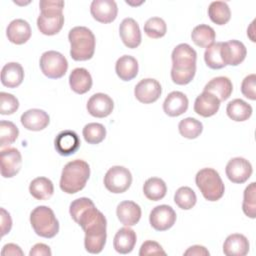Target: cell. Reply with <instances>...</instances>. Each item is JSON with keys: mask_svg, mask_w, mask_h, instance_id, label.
Listing matches in <instances>:
<instances>
[{"mask_svg": "<svg viewBox=\"0 0 256 256\" xmlns=\"http://www.w3.org/2000/svg\"><path fill=\"white\" fill-rule=\"evenodd\" d=\"M0 211H1V235L5 236L11 230L12 219L10 214L4 208H1Z\"/></svg>", "mask_w": 256, "mask_h": 256, "instance_id": "c3c4849f", "label": "cell"}, {"mask_svg": "<svg viewBox=\"0 0 256 256\" xmlns=\"http://www.w3.org/2000/svg\"><path fill=\"white\" fill-rule=\"evenodd\" d=\"M141 208L133 201H122L116 208V215L118 220L125 226L136 225L141 218Z\"/></svg>", "mask_w": 256, "mask_h": 256, "instance_id": "603a6c76", "label": "cell"}, {"mask_svg": "<svg viewBox=\"0 0 256 256\" xmlns=\"http://www.w3.org/2000/svg\"><path fill=\"white\" fill-rule=\"evenodd\" d=\"M69 213L72 219L84 229L88 224L93 222L101 213L93 201L86 197L75 199L71 202L69 207Z\"/></svg>", "mask_w": 256, "mask_h": 256, "instance_id": "52a82bcc", "label": "cell"}, {"mask_svg": "<svg viewBox=\"0 0 256 256\" xmlns=\"http://www.w3.org/2000/svg\"><path fill=\"white\" fill-rule=\"evenodd\" d=\"M21 124L30 131H40L45 129L50 122L47 112L41 109L33 108L25 111L20 118Z\"/></svg>", "mask_w": 256, "mask_h": 256, "instance_id": "d6986e66", "label": "cell"}, {"mask_svg": "<svg viewBox=\"0 0 256 256\" xmlns=\"http://www.w3.org/2000/svg\"><path fill=\"white\" fill-rule=\"evenodd\" d=\"M255 20H253L252 21V23H251V25H250V27L247 29V35L249 36V38L251 39V41L252 42H255L256 40H255V37H254V24H255Z\"/></svg>", "mask_w": 256, "mask_h": 256, "instance_id": "f5cc1de1", "label": "cell"}, {"mask_svg": "<svg viewBox=\"0 0 256 256\" xmlns=\"http://www.w3.org/2000/svg\"><path fill=\"white\" fill-rule=\"evenodd\" d=\"M167 192L166 183L158 177L148 178L143 185V193L145 197L151 201H159L163 199Z\"/></svg>", "mask_w": 256, "mask_h": 256, "instance_id": "d6a6232c", "label": "cell"}, {"mask_svg": "<svg viewBox=\"0 0 256 256\" xmlns=\"http://www.w3.org/2000/svg\"><path fill=\"white\" fill-rule=\"evenodd\" d=\"M30 194L37 200H47L54 193V186L47 177H37L29 185Z\"/></svg>", "mask_w": 256, "mask_h": 256, "instance_id": "1f68e13d", "label": "cell"}, {"mask_svg": "<svg viewBox=\"0 0 256 256\" xmlns=\"http://www.w3.org/2000/svg\"><path fill=\"white\" fill-rule=\"evenodd\" d=\"M189 101L187 96L180 91H173L167 95L163 103L165 114L170 117H177L185 113L188 109Z\"/></svg>", "mask_w": 256, "mask_h": 256, "instance_id": "ffe728a7", "label": "cell"}, {"mask_svg": "<svg viewBox=\"0 0 256 256\" xmlns=\"http://www.w3.org/2000/svg\"><path fill=\"white\" fill-rule=\"evenodd\" d=\"M70 56L75 61H86L93 57L95 52V36L84 26H76L69 31Z\"/></svg>", "mask_w": 256, "mask_h": 256, "instance_id": "7a4b0ae2", "label": "cell"}, {"mask_svg": "<svg viewBox=\"0 0 256 256\" xmlns=\"http://www.w3.org/2000/svg\"><path fill=\"white\" fill-rule=\"evenodd\" d=\"M242 210L246 216L254 219L256 217V184L250 183L244 190Z\"/></svg>", "mask_w": 256, "mask_h": 256, "instance_id": "ab89813d", "label": "cell"}, {"mask_svg": "<svg viewBox=\"0 0 256 256\" xmlns=\"http://www.w3.org/2000/svg\"><path fill=\"white\" fill-rule=\"evenodd\" d=\"M106 227L107 220L101 212L93 222L83 229L85 232L84 247L87 252L91 254H98L103 250L107 238Z\"/></svg>", "mask_w": 256, "mask_h": 256, "instance_id": "5b68a950", "label": "cell"}, {"mask_svg": "<svg viewBox=\"0 0 256 256\" xmlns=\"http://www.w3.org/2000/svg\"><path fill=\"white\" fill-rule=\"evenodd\" d=\"M178 130L183 137L187 139H195L202 133L203 124L195 118L187 117L179 122Z\"/></svg>", "mask_w": 256, "mask_h": 256, "instance_id": "d590c367", "label": "cell"}, {"mask_svg": "<svg viewBox=\"0 0 256 256\" xmlns=\"http://www.w3.org/2000/svg\"><path fill=\"white\" fill-rule=\"evenodd\" d=\"M145 34L153 39L163 37L167 32V25L165 21L160 17L149 18L144 24Z\"/></svg>", "mask_w": 256, "mask_h": 256, "instance_id": "60d3db41", "label": "cell"}, {"mask_svg": "<svg viewBox=\"0 0 256 256\" xmlns=\"http://www.w3.org/2000/svg\"><path fill=\"white\" fill-rule=\"evenodd\" d=\"M92 77L85 68H75L69 75L70 88L77 94H85L92 87Z\"/></svg>", "mask_w": 256, "mask_h": 256, "instance_id": "4316f807", "label": "cell"}, {"mask_svg": "<svg viewBox=\"0 0 256 256\" xmlns=\"http://www.w3.org/2000/svg\"><path fill=\"white\" fill-rule=\"evenodd\" d=\"M119 35L123 44L131 49L141 44V31L138 23L133 18H125L119 26Z\"/></svg>", "mask_w": 256, "mask_h": 256, "instance_id": "e0dca14e", "label": "cell"}, {"mask_svg": "<svg viewBox=\"0 0 256 256\" xmlns=\"http://www.w3.org/2000/svg\"><path fill=\"white\" fill-rule=\"evenodd\" d=\"M19 130L17 126L11 122L2 120L0 122V146H6L14 143L18 138Z\"/></svg>", "mask_w": 256, "mask_h": 256, "instance_id": "b9f144b4", "label": "cell"}, {"mask_svg": "<svg viewBox=\"0 0 256 256\" xmlns=\"http://www.w3.org/2000/svg\"><path fill=\"white\" fill-rule=\"evenodd\" d=\"M196 201L197 197L195 192L187 186L178 188L174 194V202L179 208L183 210H189L193 208L196 204Z\"/></svg>", "mask_w": 256, "mask_h": 256, "instance_id": "74e56055", "label": "cell"}, {"mask_svg": "<svg viewBox=\"0 0 256 256\" xmlns=\"http://www.w3.org/2000/svg\"><path fill=\"white\" fill-rule=\"evenodd\" d=\"M64 5V1L42 0L39 2V7L42 14H62Z\"/></svg>", "mask_w": 256, "mask_h": 256, "instance_id": "bcb514c9", "label": "cell"}, {"mask_svg": "<svg viewBox=\"0 0 256 256\" xmlns=\"http://www.w3.org/2000/svg\"><path fill=\"white\" fill-rule=\"evenodd\" d=\"M216 33L214 29L206 24H200L193 28L191 32L192 41L199 47L207 48L214 43Z\"/></svg>", "mask_w": 256, "mask_h": 256, "instance_id": "836d02e7", "label": "cell"}, {"mask_svg": "<svg viewBox=\"0 0 256 256\" xmlns=\"http://www.w3.org/2000/svg\"><path fill=\"white\" fill-rule=\"evenodd\" d=\"M195 73H196V69L179 71L171 68V79L177 85H186L193 80Z\"/></svg>", "mask_w": 256, "mask_h": 256, "instance_id": "7dc6e473", "label": "cell"}, {"mask_svg": "<svg viewBox=\"0 0 256 256\" xmlns=\"http://www.w3.org/2000/svg\"><path fill=\"white\" fill-rule=\"evenodd\" d=\"M82 134L88 144H99L106 137V129L101 123H88L84 126Z\"/></svg>", "mask_w": 256, "mask_h": 256, "instance_id": "8d00e7d4", "label": "cell"}, {"mask_svg": "<svg viewBox=\"0 0 256 256\" xmlns=\"http://www.w3.org/2000/svg\"><path fill=\"white\" fill-rule=\"evenodd\" d=\"M221 55L226 66H237L244 61L247 49L241 41L229 40L221 43Z\"/></svg>", "mask_w": 256, "mask_h": 256, "instance_id": "5bb4252c", "label": "cell"}, {"mask_svg": "<svg viewBox=\"0 0 256 256\" xmlns=\"http://www.w3.org/2000/svg\"><path fill=\"white\" fill-rule=\"evenodd\" d=\"M227 178L236 184L245 183L252 175L251 163L243 157H235L228 161L225 168Z\"/></svg>", "mask_w": 256, "mask_h": 256, "instance_id": "30bf717a", "label": "cell"}, {"mask_svg": "<svg viewBox=\"0 0 256 256\" xmlns=\"http://www.w3.org/2000/svg\"><path fill=\"white\" fill-rule=\"evenodd\" d=\"M8 40L16 45L26 43L31 37V27L26 20L15 19L9 23L6 29Z\"/></svg>", "mask_w": 256, "mask_h": 256, "instance_id": "7402d4cb", "label": "cell"}, {"mask_svg": "<svg viewBox=\"0 0 256 256\" xmlns=\"http://www.w3.org/2000/svg\"><path fill=\"white\" fill-rule=\"evenodd\" d=\"M253 109L250 104L242 99H234L227 104L226 113L230 119L236 122L248 120L252 115Z\"/></svg>", "mask_w": 256, "mask_h": 256, "instance_id": "4dcf8cb0", "label": "cell"}, {"mask_svg": "<svg viewBox=\"0 0 256 256\" xmlns=\"http://www.w3.org/2000/svg\"><path fill=\"white\" fill-rule=\"evenodd\" d=\"M115 72L121 80L130 81L138 74V62L133 56L123 55L116 61Z\"/></svg>", "mask_w": 256, "mask_h": 256, "instance_id": "f546056e", "label": "cell"}, {"mask_svg": "<svg viewBox=\"0 0 256 256\" xmlns=\"http://www.w3.org/2000/svg\"><path fill=\"white\" fill-rule=\"evenodd\" d=\"M210 20L217 25H225L231 18V11L224 1H213L208 7Z\"/></svg>", "mask_w": 256, "mask_h": 256, "instance_id": "e575fe53", "label": "cell"}, {"mask_svg": "<svg viewBox=\"0 0 256 256\" xmlns=\"http://www.w3.org/2000/svg\"><path fill=\"white\" fill-rule=\"evenodd\" d=\"M162 93L160 83L153 78H145L139 81L134 88L136 99L144 104H150L157 101Z\"/></svg>", "mask_w": 256, "mask_h": 256, "instance_id": "7c38bea8", "label": "cell"}, {"mask_svg": "<svg viewBox=\"0 0 256 256\" xmlns=\"http://www.w3.org/2000/svg\"><path fill=\"white\" fill-rule=\"evenodd\" d=\"M203 91L210 92L214 94L219 100H227L233 91V85L231 80L225 76H218L211 79L204 87Z\"/></svg>", "mask_w": 256, "mask_h": 256, "instance_id": "f1b7e54d", "label": "cell"}, {"mask_svg": "<svg viewBox=\"0 0 256 256\" xmlns=\"http://www.w3.org/2000/svg\"><path fill=\"white\" fill-rule=\"evenodd\" d=\"M19 108L18 99L7 92H0V113L2 115H11Z\"/></svg>", "mask_w": 256, "mask_h": 256, "instance_id": "7bdbcfd3", "label": "cell"}, {"mask_svg": "<svg viewBox=\"0 0 256 256\" xmlns=\"http://www.w3.org/2000/svg\"><path fill=\"white\" fill-rule=\"evenodd\" d=\"M132 184L131 172L123 166H113L104 176V186L112 193L119 194L129 189Z\"/></svg>", "mask_w": 256, "mask_h": 256, "instance_id": "ba28073f", "label": "cell"}, {"mask_svg": "<svg viewBox=\"0 0 256 256\" xmlns=\"http://www.w3.org/2000/svg\"><path fill=\"white\" fill-rule=\"evenodd\" d=\"M30 223L34 232L43 238H53L59 232V222L48 206L34 208L30 214Z\"/></svg>", "mask_w": 256, "mask_h": 256, "instance_id": "277c9868", "label": "cell"}, {"mask_svg": "<svg viewBox=\"0 0 256 256\" xmlns=\"http://www.w3.org/2000/svg\"><path fill=\"white\" fill-rule=\"evenodd\" d=\"M241 92L242 94L250 99L256 100V75L250 74L246 76L241 83Z\"/></svg>", "mask_w": 256, "mask_h": 256, "instance_id": "ee69618b", "label": "cell"}, {"mask_svg": "<svg viewBox=\"0 0 256 256\" xmlns=\"http://www.w3.org/2000/svg\"><path fill=\"white\" fill-rule=\"evenodd\" d=\"M88 113L96 118H104L109 116L114 108L112 98L104 93L93 94L86 105Z\"/></svg>", "mask_w": 256, "mask_h": 256, "instance_id": "2e32d148", "label": "cell"}, {"mask_svg": "<svg viewBox=\"0 0 256 256\" xmlns=\"http://www.w3.org/2000/svg\"><path fill=\"white\" fill-rule=\"evenodd\" d=\"M248 239L239 233L229 235L223 244V253L227 256H245L249 252Z\"/></svg>", "mask_w": 256, "mask_h": 256, "instance_id": "cb8c5ba5", "label": "cell"}, {"mask_svg": "<svg viewBox=\"0 0 256 256\" xmlns=\"http://www.w3.org/2000/svg\"><path fill=\"white\" fill-rule=\"evenodd\" d=\"M221 43L222 42H216L211 44L204 52L205 63L211 69H221L226 66L221 55Z\"/></svg>", "mask_w": 256, "mask_h": 256, "instance_id": "f35d334b", "label": "cell"}, {"mask_svg": "<svg viewBox=\"0 0 256 256\" xmlns=\"http://www.w3.org/2000/svg\"><path fill=\"white\" fill-rule=\"evenodd\" d=\"M90 176L89 164L81 159L68 162L61 173L60 188L67 194H75L82 190Z\"/></svg>", "mask_w": 256, "mask_h": 256, "instance_id": "6da1fadb", "label": "cell"}, {"mask_svg": "<svg viewBox=\"0 0 256 256\" xmlns=\"http://www.w3.org/2000/svg\"><path fill=\"white\" fill-rule=\"evenodd\" d=\"M29 255L30 256H51L52 252L48 245L43 243H37L31 248Z\"/></svg>", "mask_w": 256, "mask_h": 256, "instance_id": "681fc988", "label": "cell"}, {"mask_svg": "<svg viewBox=\"0 0 256 256\" xmlns=\"http://www.w3.org/2000/svg\"><path fill=\"white\" fill-rule=\"evenodd\" d=\"M56 151L62 156L74 154L80 147V139L76 132L72 130L61 131L54 140Z\"/></svg>", "mask_w": 256, "mask_h": 256, "instance_id": "ac0fdd59", "label": "cell"}, {"mask_svg": "<svg viewBox=\"0 0 256 256\" xmlns=\"http://www.w3.org/2000/svg\"><path fill=\"white\" fill-rule=\"evenodd\" d=\"M1 255H3V256H6V255L7 256L8 255H12V256L19 255V256H22V255H24V253H23V251L21 250V248L18 245L14 244V243H8V244L3 246V249L1 251Z\"/></svg>", "mask_w": 256, "mask_h": 256, "instance_id": "f907efd6", "label": "cell"}, {"mask_svg": "<svg viewBox=\"0 0 256 256\" xmlns=\"http://www.w3.org/2000/svg\"><path fill=\"white\" fill-rule=\"evenodd\" d=\"M1 175L4 178L14 177L21 169L22 156L18 149L8 147L1 151Z\"/></svg>", "mask_w": 256, "mask_h": 256, "instance_id": "9a60e30c", "label": "cell"}, {"mask_svg": "<svg viewBox=\"0 0 256 256\" xmlns=\"http://www.w3.org/2000/svg\"><path fill=\"white\" fill-rule=\"evenodd\" d=\"M149 255H166L162 246L156 241L147 240L145 241L139 250V256H149Z\"/></svg>", "mask_w": 256, "mask_h": 256, "instance_id": "f6af8a7d", "label": "cell"}, {"mask_svg": "<svg viewBox=\"0 0 256 256\" xmlns=\"http://www.w3.org/2000/svg\"><path fill=\"white\" fill-rule=\"evenodd\" d=\"M136 241L137 236L135 231L126 226L120 228L116 232L113 240V247L120 254H128L134 249Z\"/></svg>", "mask_w": 256, "mask_h": 256, "instance_id": "d4e9b609", "label": "cell"}, {"mask_svg": "<svg viewBox=\"0 0 256 256\" xmlns=\"http://www.w3.org/2000/svg\"><path fill=\"white\" fill-rule=\"evenodd\" d=\"M220 107V100L212 93L203 91L197 96L194 102V111L202 117H211L215 115Z\"/></svg>", "mask_w": 256, "mask_h": 256, "instance_id": "44dd1931", "label": "cell"}, {"mask_svg": "<svg viewBox=\"0 0 256 256\" xmlns=\"http://www.w3.org/2000/svg\"><path fill=\"white\" fill-rule=\"evenodd\" d=\"M64 25V16L62 14H42L37 18V27L39 31L47 36H52L60 32Z\"/></svg>", "mask_w": 256, "mask_h": 256, "instance_id": "484cf974", "label": "cell"}, {"mask_svg": "<svg viewBox=\"0 0 256 256\" xmlns=\"http://www.w3.org/2000/svg\"><path fill=\"white\" fill-rule=\"evenodd\" d=\"M92 17L100 23L113 22L118 14V7L113 0H93L90 5Z\"/></svg>", "mask_w": 256, "mask_h": 256, "instance_id": "4fadbf2b", "label": "cell"}, {"mask_svg": "<svg viewBox=\"0 0 256 256\" xmlns=\"http://www.w3.org/2000/svg\"><path fill=\"white\" fill-rule=\"evenodd\" d=\"M172 69L179 71H187L196 69L197 53L187 43H181L177 45L171 55Z\"/></svg>", "mask_w": 256, "mask_h": 256, "instance_id": "9c48e42d", "label": "cell"}, {"mask_svg": "<svg viewBox=\"0 0 256 256\" xmlns=\"http://www.w3.org/2000/svg\"><path fill=\"white\" fill-rule=\"evenodd\" d=\"M195 183L203 197L208 201H218L224 195V183L219 173L213 168L199 170L195 176Z\"/></svg>", "mask_w": 256, "mask_h": 256, "instance_id": "3957f363", "label": "cell"}, {"mask_svg": "<svg viewBox=\"0 0 256 256\" xmlns=\"http://www.w3.org/2000/svg\"><path fill=\"white\" fill-rule=\"evenodd\" d=\"M39 65L42 73L50 79L63 77L68 69V61L65 56L54 50L44 52L40 57Z\"/></svg>", "mask_w": 256, "mask_h": 256, "instance_id": "8992f818", "label": "cell"}, {"mask_svg": "<svg viewBox=\"0 0 256 256\" xmlns=\"http://www.w3.org/2000/svg\"><path fill=\"white\" fill-rule=\"evenodd\" d=\"M209 251L201 245H193L184 252L185 256H209Z\"/></svg>", "mask_w": 256, "mask_h": 256, "instance_id": "816d5d0a", "label": "cell"}, {"mask_svg": "<svg viewBox=\"0 0 256 256\" xmlns=\"http://www.w3.org/2000/svg\"><path fill=\"white\" fill-rule=\"evenodd\" d=\"M176 212L169 205H158L154 207L149 215L150 225L157 231H166L176 222Z\"/></svg>", "mask_w": 256, "mask_h": 256, "instance_id": "8fae6325", "label": "cell"}, {"mask_svg": "<svg viewBox=\"0 0 256 256\" xmlns=\"http://www.w3.org/2000/svg\"><path fill=\"white\" fill-rule=\"evenodd\" d=\"M24 79V70L17 62L5 64L1 70V83L8 88L18 87Z\"/></svg>", "mask_w": 256, "mask_h": 256, "instance_id": "83f0119b", "label": "cell"}]
</instances>
